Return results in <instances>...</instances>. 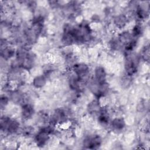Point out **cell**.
<instances>
[{"instance_id":"6da1fadb","label":"cell","mask_w":150,"mask_h":150,"mask_svg":"<svg viewBox=\"0 0 150 150\" xmlns=\"http://www.w3.org/2000/svg\"><path fill=\"white\" fill-rule=\"evenodd\" d=\"M73 69L75 74L79 79L84 81V79L87 77L89 73V67L85 63H76L73 67Z\"/></svg>"},{"instance_id":"7a4b0ae2","label":"cell","mask_w":150,"mask_h":150,"mask_svg":"<svg viewBox=\"0 0 150 150\" xmlns=\"http://www.w3.org/2000/svg\"><path fill=\"white\" fill-rule=\"evenodd\" d=\"M101 142V139L99 136H89L84 140V145L90 149H95L100 145Z\"/></svg>"},{"instance_id":"3957f363","label":"cell","mask_w":150,"mask_h":150,"mask_svg":"<svg viewBox=\"0 0 150 150\" xmlns=\"http://www.w3.org/2000/svg\"><path fill=\"white\" fill-rule=\"evenodd\" d=\"M94 79L97 83H101L105 81L106 73L103 67L98 66L94 70Z\"/></svg>"},{"instance_id":"277c9868","label":"cell","mask_w":150,"mask_h":150,"mask_svg":"<svg viewBox=\"0 0 150 150\" xmlns=\"http://www.w3.org/2000/svg\"><path fill=\"white\" fill-rule=\"evenodd\" d=\"M34 114V109L33 106L28 103L24 104L22 106V117L25 119L30 118Z\"/></svg>"},{"instance_id":"5b68a950","label":"cell","mask_w":150,"mask_h":150,"mask_svg":"<svg viewBox=\"0 0 150 150\" xmlns=\"http://www.w3.org/2000/svg\"><path fill=\"white\" fill-rule=\"evenodd\" d=\"M125 125L124 120L122 118H116L111 122V127L114 131H120Z\"/></svg>"},{"instance_id":"8992f818","label":"cell","mask_w":150,"mask_h":150,"mask_svg":"<svg viewBox=\"0 0 150 150\" xmlns=\"http://www.w3.org/2000/svg\"><path fill=\"white\" fill-rule=\"evenodd\" d=\"M15 50L8 46L1 49V56L5 60L11 59L15 54Z\"/></svg>"},{"instance_id":"52a82bcc","label":"cell","mask_w":150,"mask_h":150,"mask_svg":"<svg viewBox=\"0 0 150 150\" xmlns=\"http://www.w3.org/2000/svg\"><path fill=\"white\" fill-rule=\"evenodd\" d=\"M46 82V79L45 76H38L33 79V84L36 88H40L45 85Z\"/></svg>"},{"instance_id":"ba28073f","label":"cell","mask_w":150,"mask_h":150,"mask_svg":"<svg viewBox=\"0 0 150 150\" xmlns=\"http://www.w3.org/2000/svg\"><path fill=\"white\" fill-rule=\"evenodd\" d=\"M127 22V18L125 15L117 16L114 19V23L118 28H123Z\"/></svg>"},{"instance_id":"9c48e42d","label":"cell","mask_w":150,"mask_h":150,"mask_svg":"<svg viewBox=\"0 0 150 150\" xmlns=\"http://www.w3.org/2000/svg\"><path fill=\"white\" fill-rule=\"evenodd\" d=\"M101 107L100 106L98 101H93L88 105V110L91 112H99Z\"/></svg>"},{"instance_id":"30bf717a","label":"cell","mask_w":150,"mask_h":150,"mask_svg":"<svg viewBox=\"0 0 150 150\" xmlns=\"http://www.w3.org/2000/svg\"><path fill=\"white\" fill-rule=\"evenodd\" d=\"M142 57L145 61H148L149 59V49L148 47H145L142 52Z\"/></svg>"},{"instance_id":"8fae6325","label":"cell","mask_w":150,"mask_h":150,"mask_svg":"<svg viewBox=\"0 0 150 150\" xmlns=\"http://www.w3.org/2000/svg\"><path fill=\"white\" fill-rule=\"evenodd\" d=\"M9 99L6 96H2L1 98V107L2 108L3 107H5L8 103Z\"/></svg>"}]
</instances>
